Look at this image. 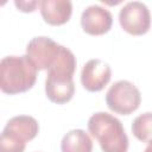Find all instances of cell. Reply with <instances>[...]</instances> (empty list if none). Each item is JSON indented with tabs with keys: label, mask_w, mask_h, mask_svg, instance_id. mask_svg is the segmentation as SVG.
<instances>
[{
	"label": "cell",
	"mask_w": 152,
	"mask_h": 152,
	"mask_svg": "<svg viewBox=\"0 0 152 152\" xmlns=\"http://www.w3.org/2000/svg\"><path fill=\"white\" fill-rule=\"evenodd\" d=\"M63 45L49 37H34L26 46V56L38 70H49L57 61Z\"/></svg>",
	"instance_id": "6"
},
{
	"label": "cell",
	"mask_w": 152,
	"mask_h": 152,
	"mask_svg": "<svg viewBox=\"0 0 152 152\" xmlns=\"http://www.w3.org/2000/svg\"><path fill=\"white\" fill-rule=\"evenodd\" d=\"M106 102L110 110L121 115H128L139 108L141 95L132 82L121 80L110 86L106 94Z\"/></svg>",
	"instance_id": "4"
},
{
	"label": "cell",
	"mask_w": 152,
	"mask_h": 152,
	"mask_svg": "<svg viewBox=\"0 0 152 152\" xmlns=\"http://www.w3.org/2000/svg\"><path fill=\"white\" fill-rule=\"evenodd\" d=\"M39 6L43 19L50 25H63L71 17L72 5L69 0H43Z\"/></svg>",
	"instance_id": "9"
},
{
	"label": "cell",
	"mask_w": 152,
	"mask_h": 152,
	"mask_svg": "<svg viewBox=\"0 0 152 152\" xmlns=\"http://www.w3.org/2000/svg\"><path fill=\"white\" fill-rule=\"evenodd\" d=\"M113 24L112 13L100 5L88 6L81 15V26L91 36H101L108 32Z\"/></svg>",
	"instance_id": "8"
},
{
	"label": "cell",
	"mask_w": 152,
	"mask_h": 152,
	"mask_svg": "<svg viewBox=\"0 0 152 152\" xmlns=\"http://www.w3.org/2000/svg\"><path fill=\"white\" fill-rule=\"evenodd\" d=\"M37 68L26 56H6L0 63V88L14 95L31 89L37 80Z\"/></svg>",
	"instance_id": "2"
},
{
	"label": "cell",
	"mask_w": 152,
	"mask_h": 152,
	"mask_svg": "<svg viewBox=\"0 0 152 152\" xmlns=\"http://www.w3.org/2000/svg\"><path fill=\"white\" fill-rule=\"evenodd\" d=\"M26 141L19 135L2 129L0 137V152H24Z\"/></svg>",
	"instance_id": "13"
},
{
	"label": "cell",
	"mask_w": 152,
	"mask_h": 152,
	"mask_svg": "<svg viewBox=\"0 0 152 152\" xmlns=\"http://www.w3.org/2000/svg\"><path fill=\"white\" fill-rule=\"evenodd\" d=\"M89 133L99 141L102 152H127L128 138L119 119L106 112L93 114L88 120Z\"/></svg>",
	"instance_id": "3"
},
{
	"label": "cell",
	"mask_w": 152,
	"mask_h": 152,
	"mask_svg": "<svg viewBox=\"0 0 152 152\" xmlns=\"http://www.w3.org/2000/svg\"><path fill=\"white\" fill-rule=\"evenodd\" d=\"M121 27L133 36L145 34L151 27V14L147 6L140 1H129L119 12Z\"/></svg>",
	"instance_id": "5"
},
{
	"label": "cell",
	"mask_w": 152,
	"mask_h": 152,
	"mask_svg": "<svg viewBox=\"0 0 152 152\" xmlns=\"http://www.w3.org/2000/svg\"><path fill=\"white\" fill-rule=\"evenodd\" d=\"M76 70V57L65 46L48 70L45 80V94L51 102L63 104L70 101L75 93V84L72 76Z\"/></svg>",
	"instance_id": "1"
},
{
	"label": "cell",
	"mask_w": 152,
	"mask_h": 152,
	"mask_svg": "<svg viewBox=\"0 0 152 152\" xmlns=\"http://www.w3.org/2000/svg\"><path fill=\"white\" fill-rule=\"evenodd\" d=\"M144 152H152V140L148 141V144H147L146 148L144 150Z\"/></svg>",
	"instance_id": "15"
},
{
	"label": "cell",
	"mask_w": 152,
	"mask_h": 152,
	"mask_svg": "<svg viewBox=\"0 0 152 152\" xmlns=\"http://www.w3.org/2000/svg\"><path fill=\"white\" fill-rule=\"evenodd\" d=\"M6 131L12 132L20 138H23L25 141L32 140L39 131V125L37 120L28 115H18L10 119L5 126Z\"/></svg>",
	"instance_id": "10"
},
{
	"label": "cell",
	"mask_w": 152,
	"mask_h": 152,
	"mask_svg": "<svg viewBox=\"0 0 152 152\" xmlns=\"http://www.w3.org/2000/svg\"><path fill=\"white\" fill-rule=\"evenodd\" d=\"M14 5L23 12H33L38 5H40L39 1H14Z\"/></svg>",
	"instance_id": "14"
},
{
	"label": "cell",
	"mask_w": 152,
	"mask_h": 152,
	"mask_svg": "<svg viewBox=\"0 0 152 152\" xmlns=\"http://www.w3.org/2000/svg\"><path fill=\"white\" fill-rule=\"evenodd\" d=\"M132 133L142 142L152 140V113L147 112L137 116L132 122Z\"/></svg>",
	"instance_id": "12"
},
{
	"label": "cell",
	"mask_w": 152,
	"mask_h": 152,
	"mask_svg": "<svg viewBox=\"0 0 152 152\" xmlns=\"http://www.w3.org/2000/svg\"><path fill=\"white\" fill-rule=\"evenodd\" d=\"M62 152H91L93 141L83 129H71L62 139Z\"/></svg>",
	"instance_id": "11"
},
{
	"label": "cell",
	"mask_w": 152,
	"mask_h": 152,
	"mask_svg": "<svg viewBox=\"0 0 152 152\" xmlns=\"http://www.w3.org/2000/svg\"><path fill=\"white\" fill-rule=\"evenodd\" d=\"M112 70L108 63L95 58L88 61L81 71L82 86L88 91H100L110 81Z\"/></svg>",
	"instance_id": "7"
}]
</instances>
